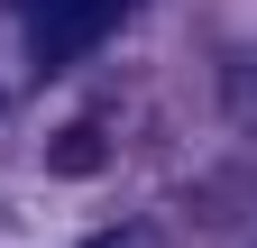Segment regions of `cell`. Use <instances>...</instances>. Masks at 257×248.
I'll list each match as a JSON object with an SVG mask.
<instances>
[{"label":"cell","instance_id":"obj_2","mask_svg":"<svg viewBox=\"0 0 257 248\" xmlns=\"http://www.w3.org/2000/svg\"><path fill=\"white\" fill-rule=\"evenodd\" d=\"M92 248H147V239H128V230H110V239H92Z\"/></svg>","mask_w":257,"mask_h":248},{"label":"cell","instance_id":"obj_1","mask_svg":"<svg viewBox=\"0 0 257 248\" xmlns=\"http://www.w3.org/2000/svg\"><path fill=\"white\" fill-rule=\"evenodd\" d=\"M28 10V37H37L46 65H64V55H83V46H101L128 0H19Z\"/></svg>","mask_w":257,"mask_h":248}]
</instances>
